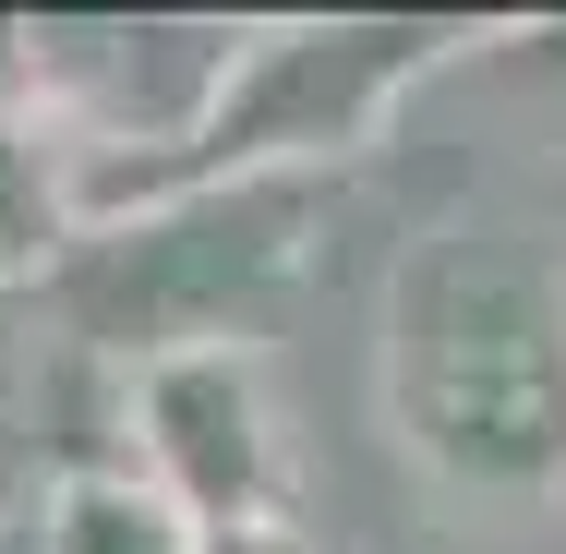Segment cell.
<instances>
[{
  "label": "cell",
  "instance_id": "1",
  "mask_svg": "<svg viewBox=\"0 0 566 554\" xmlns=\"http://www.w3.org/2000/svg\"><path fill=\"white\" fill-rule=\"evenodd\" d=\"M61 554H169V543H157V506H133L120 482H85L61 494Z\"/></svg>",
  "mask_w": 566,
  "mask_h": 554
},
{
  "label": "cell",
  "instance_id": "2",
  "mask_svg": "<svg viewBox=\"0 0 566 554\" xmlns=\"http://www.w3.org/2000/svg\"><path fill=\"white\" fill-rule=\"evenodd\" d=\"M36 229H49V206H36V157L0 133V265H24V253H36Z\"/></svg>",
  "mask_w": 566,
  "mask_h": 554
}]
</instances>
